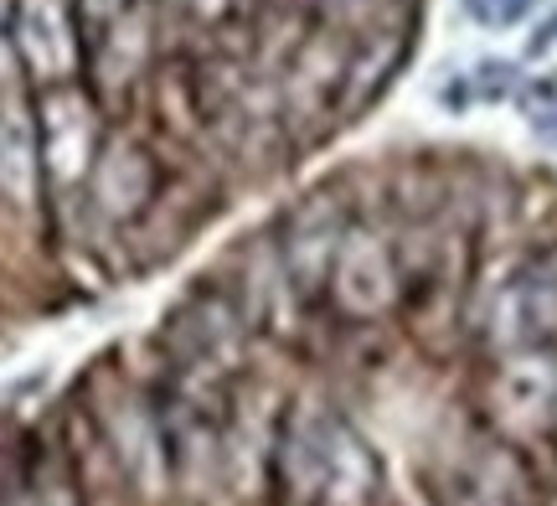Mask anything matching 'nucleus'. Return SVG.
Returning a JSON list of instances; mask_svg holds the SVG:
<instances>
[{
    "label": "nucleus",
    "mask_w": 557,
    "mask_h": 506,
    "mask_svg": "<svg viewBox=\"0 0 557 506\" xmlns=\"http://www.w3.org/2000/svg\"><path fill=\"white\" fill-rule=\"evenodd\" d=\"M532 5L537 0H465L470 21H480V26H517L521 16H532Z\"/></svg>",
    "instance_id": "f257e3e1"
},
{
    "label": "nucleus",
    "mask_w": 557,
    "mask_h": 506,
    "mask_svg": "<svg viewBox=\"0 0 557 506\" xmlns=\"http://www.w3.org/2000/svg\"><path fill=\"white\" fill-rule=\"evenodd\" d=\"M506 88H511V67H506V62H485V67L475 73V94H480V99H500Z\"/></svg>",
    "instance_id": "f03ea898"
}]
</instances>
